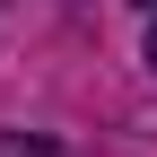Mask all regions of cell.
I'll return each instance as SVG.
<instances>
[{
	"label": "cell",
	"mask_w": 157,
	"mask_h": 157,
	"mask_svg": "<svg viewBox=\"0 0 157 157\" xmlns=\"http://www.w3.org/2000/svg\"><path fill=\"white\" fill-rule=\"evenodd\" d=\"M148 70H157V9H148Z\"/></svg>",
	"instance_id": "cell-2"
},
{
	"label": "cell",
	"mask_w": 157,
	"mask_h": 157,
	"mask_svg": "<svg viewBox=\"0 0 157 157\" xmlns=\"http://www.w3.org/2000/svg\"><path fill=\"white\" fill-rule=\"evenodd\" d=\"M0 157H61L44 131H0Z\"/></svg>",
	"instance_id": "cell-1"
},
{
	"label": "cell",
	"mask_w": 157,
	"mask_h": 157,
	"mask_svg": "<svg viewBox=\"0 0 157 157\" xmlns=\"http://www.w3.org/2000/svg\"><path fill=\"white\" fill-rule=\"evenodd\" d=\"M140 9H157V0H140Z\"/></svg>",
	"instance_id": "cell-3"
}]
</instances>
